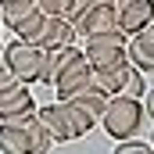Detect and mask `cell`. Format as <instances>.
I'll return each mask as SVG.
<instances>
[{
  "label": "cell",
  "mask_w": 154,
  "mask_h": 154,
  "mask_svg": "<svg viewBox=\"0 0 154 154\" xmlns=\"http://www.w3.org/2000/svg\"><path fill=\"white\" fill-rule=\"evenodd\" d=\"M4 54H7V68L14 72L18 82H25V86L39 82L43 65H47V50L43 47L25 43V39H11V43H4Z\"/></svg>",
  "instance_id": "2"
},
{
  "label": "cell",
  "mask_w": 154,
  "mask_h": 154,
  "mask_svg": "<svg viewBox=\"0 0 154 154\" xmlns=\"http://www.w3.org/2000/svg\"><path fill=\"white\" fill-rule=\"evenodd\" d=\"M125 54H129L133 68H140V72H154V25H147V29L136 32V36H129Z\"/></svg>",
  "instance_id": "11"
},
{
  "label": "cell",
  "mask_w": 154,
  "mask_h": 154,
  "mask_svg": "<svg viewBox=\"0 0 154 154\" xmlns=\"http://www.w3.org/2000/svg\"><path fill=\"white\" fill-rule=\"evenodd\" d=\"M79 57H82V47H61V50H47V65H43V75H39V82L54 86V82L61 79V72H65L72 61H79Z\"/></svg>",
  "instance_id": "13"
},
{
  "label": "cell",
  "mask_w": 154,
  "mask_h": 154,
  "mask_svg": "<svg viewBox=\"0 0 154 154\" xmlns=\"http://www.w3.org/2000/svg\"><path fill=\"white\" fill-rule=\"evenodd\" d=\"M75 25L68 22V18H47V25H43V36H39L36 47H43V50H61V47H75Z\"/></svg>",
  "instance_id": "10"
},
{
  "label": "cell",
  "mask_w": 154,
  "mask_h": 154,
  "mask_svg": "<svg viewBox=\"0 0 154 154\" xmlns=\"http://www.w3.org/2000/svg\"><path fill=\"white\" fill-rule=\"evenodd\" d=\"M32 115H36V97L25 82L0 90V122H29Z\"/></svg>",
  "instance_id": "5"
},
{
  "label": "cell",
  "mask_w": 154,
  "mask_h": 154,
  "mask_svg": "<svg viewBox=\"0 0 154 154\" xmlns=\"http://www.w3.org/2000/svg\"><path fill=\"white\" fill-rule=\"evenodd\" d=\"M82 4H104V0H82Z\"/></svg>",
  "instance_id": "25"
},
{
  "label": "cell",
  "mask_w": 154,
  "mask_h": 154,
  "mask_svg": "<svg viewBox=\"0 0 154 154\" xmlns=\"http://www.w3.org/2000/svg\"><path fill=\"white\" fill-rule=\"evenodd\" d=\"M93 68V75H90V86L93 90H100V93H108V97H118L122 93V86H125V79L133 72V61H129V54L125 57H118V61H108V65H90Z\"/></svg>",
  "instance_id": "6"
},
{
  "label": "cell",
  "mask_w": 154,
  "mask_h": 154,
  "mask_svg": "<svg viewBox=\"0 0 154 154\" xmlns=\"http://www.w3.org/2000/svg\"><path fill=\"white\" fill-rule=\"evenodd\" d=\"M108 100H111V97H108V93H100V90H93V86H86L82 93H75V97H72V104H79V108L93 118V122H100L104 108H108Z\"/></svg>",
  "instance_id": "15"
},
{
  "label": "cell",
  "mask_w": 154,
  "mask_h": 154,
  "mask_svg": "<svg viewBox=\"0 0 154 154\" xmlns=\"http://www.w3.org/2000/svg\"><path fill=\"white\" fill-rule=\"evenodd\" d=\"M143 93H147V79L140 68H133L129 79H125V86H122V97H136V100H143Z\"/></svg>",
  "instance_id": "20"
},
{
  "label": "cell",
  "mask_w": 154,
  "mask_h": 154,
  "mask_svg": "<svg viewBox=\"0 0 154 154\" xmlns=\"http://www.w3.org/2000/svg\"><path fill=\"white\" fill-rule=\"evenodd\" d=\"M43 25H47V14H43V11H32V14H29V18H25V22H22V25H18V29H14V39H25V43H39V36H43Z\"/></svg>",
  "instance_id": "18"
},
{
  "label": "cell",
  "mask_w": 154,
  "mask_h": 154,
  "mask_svg": "<svg viewBox=\"0 0 154 154\" xmlns=\"http://www.w3.org/2000/svg\"><path fill=\"white\" fill-rule=\"evenodd\" d=\"M151 147H154V136H151Z\"/></svg>",
  "instance_id": "26"
},
{
  "label": "cell",
  "mask_w": 154,
  "mask_h": 154,
  "mask_svg": "<svg viewBox=\"0 0 154 154\" xmlns=\"http://www.w3.org/2000/svg\"><path fill=\"white\" fill-rule=\"evenodd\" d=\"M115 11H118V29L125 36H136L147 25H154V0H115Z\"/></svg>",
  "instance_id": "7"
},
{
  "label": "cell",
  "mask_w": 154,
  "mask_h": 154,
  "mask_svg": "<svg viewBox=\"0 0 154 154\" xmlns=\"http://www.w3.org/2000/svg\"><path fill=\"white\" fill-rule=\"evenodd\" d=\"M36 118L47 125V133L54 136V143H72V140H79L75 129H72V118H68V111H65L61 100H57V104H43V108H36Z\"/></svg>",
  "instance_id": "8"
},
{
  "label": "cell",
  "mask_w": 154,
  "mask_h": 154,
  "mask_svg": "<svg viewBox=\"0 0 154 154\" xmlns=\"http://www.w3.org/2000/svg\"><path fill=\"white\" fill-rule=\"evenodd\" d=\"M32 11H36V0H25V4H0V25L14 32Z\"/></svg>",
  "instance_id": "16"
},
{
  "label": "cell",
  "mask_w": 154,
  "mask_h": 154,
  "mask_svg": "<svg viewBox=\"0 0 154 154\" xmlns=\"http://www.w3.org/2000/svg\"><path fill=\"white\" fill-rule=\"evenodd\" d=\"M125 43H129V36L122 29H111V32H100V36H86L82 54H86L90 65H108V61L125 57Z\"/></svg>",
  "instance_id": "3"
},
{
  "label": "cell",
  "mask_w": 154,
  "mask_h": 154,
  "mask_svg": "<svg viewBox=\"0 0 154 154\" xmlns=\"http://www.w3.org/2000/svg\"><path fill=\"white\" fill-rule=\"evenodd\" d=\"M90 75H93V68H90V61H86V54H82V57H79V61H72V65L61 72V79L54 82L57 100H72L75 93H82V90L90 86Z\"/></svg>",
  "instance_id": "9"
},
{
  "label": "cell",
  "mask_w": 154,
  "mask_h": 154,
  "mask_svg": "<svg viewBox=\"0 0 154 154\" xmlns=\"http://www.w3.org/2000/svg\"><path fill=\"white\" fill-rule=\"evenodd\" d=\"M118 29V11H115V0H104V4H86L82 14L75 18V32L82 39L86 36H100V32H111Z\"/></svg>",
  "instance_id": "4"
},
{
  "label": "cell",
  "mask_w": 154,
  "mask_h": 154,
  "mask_svg": "<svg viewBox=\"0 0 154 154\" xmlns=\"http://www.w3.org/2000/svg\"><path fill=\"white\" fill-rule=\"evenodd\" d=\"M0 4H25V0H0Z\"/></svg>",
  "instance_id": "24"
},
{
  "label": "cell",
  "mask_w": 154,
  "mask_h": 154,
  "mask_svg": "<svg viewBox=\"0 0 154 154\" xmlns=\"http://www.w3.org/2000/svg\"><path fill=\"white\" fill-rule=\"evenodd\" d=\"M36 7L47 14V18H68L72 25H75V18L82 14V0H36Z\"/></svg>",
  "instance_id": "14"
},
{
  "label": "cell",
  "mask_w": 154,
  "mask_h": 154,
  "mask_svg": "<svg viewBox=\"0 0 154 154\" xmlns=\"http://www.w3.org/2000/svg\"><path fill=\"white\" fill-rule=\"evenodd\" d=\"M97 125H100V129H104L115 143L140 140V133H143V125H147L143 100H136V97H122V93H118V97H111Z\"/></svg>",
  "instance_id": "1"
},
{
  "label": "cell",
  "mask_w": 154,
  "mask_h": 154,
  "mask_svg": "<svg viewBox=\"0 0 154 154\" xmlns=\"http://www.w3.org/2000/svg\"><path fill=\"white\" fill-rule=\"evenodd\" d=\"M0 154H32L25 122H0Z\"/></svg>",
  "instance_id": "12"
},
{
  "label": "cell",
  "mask_w": 154,
  "mask_h": 154,
  "mask_svg": "<svg viewBox=\"0 0 154 154\" xmlns=\"http://www.w3.org/2000/svg\"><path fill=\"white\" fill-rule=\"evenodd\" d=\"M61 104H65L68 118H72V129H75V136H86V133H90V129L97 125V122H93V118L86 115V111H82L79 104H72V100H61Z\"/></svg>",
  "instance_id": "19"
},
{
  "label": "cell",
  "mask_w": 154,
  "mask_h": 154,
  "mask_svg": "<svg viewBox=\"0 0 154 154\" xmlns=\"http://www.w3.org/2000/svg\"><path fill=\"white\" fill-rule=\"evenodd\" d=\"M18 79H14V72L7 68V54H4V43H0V90H11Z\"/></svg>",
  "instance_id": "22"
},
{
  "label": "cell",
  "mask_w": 154,
  "mask_h": 154,
  "mask_svg": "<svg viewBox=\"0 0 154 154\" xmlns=\"http://www.w3.org/2000/svg\"><path fill=\"white\" fill-rule=\"evenodd\" d=\"M25 125H29V147H32V154H50V147H54V136L47 133V125H43L36 115L29 118Z\"/></svg>",
  "instance_id": "17"
},
{
  "label": "cell",
  "mask_w": 154,
  "mask_h": 154,
  "mask_svg": "<svg viewBox=\"0 0 154 154\" xmlns=\"http://www.w3.org/2000/svg\"><path fill=\"white\" fill-rule=\"evenodd\" d=\"M111 154H154V147L147 140H125V143H115Z\"/></svg>",
  "instance_id": "21"
},
{
  "label": "cell",
  "mask_w": 154,
  "mask_h": 154,
  "mask_svg": "<svg viewBox=\"0 0 154 154\" xmlns=\"http://www.w3.org/2000/svg\"><path fill=\"white\" fill-rule=\"evenodd\" d=\"M143 111H147V118L154 122V86L147 90V93H143Z\"/></svg>",
  "instance_id": "23"
}]
</instances>
